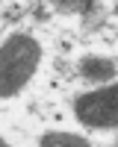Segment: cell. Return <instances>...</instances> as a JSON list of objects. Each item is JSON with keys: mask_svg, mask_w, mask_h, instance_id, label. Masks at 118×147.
Masks as SVG:
<instances>
[{"mask_svg": "<svg viewBox=\"0 0 118 147\" xmlns=\"http://www.w3.org/2000/svg\"><path fill=\"white\" fill-rule=\"evenodd\" d=\"M41 62V44L33 35H9L0 44V97H15Z\"/></svg>", "mask_w": 118, "mask_h": 147, "instance_id": "cell-1", "label": "cell"}, {"mask_svg": "<svg viewBox=\"0 0 118 147\" xmlns=\"http://www.w3.org/2000/svg\"><path fill=\"white\" fill-rule=\"evenodd\" d=\"M74 112L80 118V124H86L92 129L118 127V82L80 94L74 100Z\"/></svg>", "mask_w": 118, "mask_h": 147, "instance_id": "cell-2", "label": "cell"}, {"mask_svg": "<svg viewBox=\"0 0 118 147\" xmlns=\"http://www.w3.org/2000/svg\"><path fill=\"white\" fill-rule=\"evenodd\" d=\"M118 74V65L106 56H83L80 59V77L89 82H106Z\"/></svg>", "mask_w": 118, "mask_h": 147, "instance_id": "cell-3", "label": "cell"}, {"mask_svg": "<svg viewBox=\"0 0 118 147\" xmlns=\"http://www.w3.org/2000/svg\"><path fill=\"white\" fill-rule=\"evenodd\" d=\"M39 147H92V144L74 132H47V136H41Z\"/></svg>", "mask_w": 118, "mask_h": 147, "instance_id": "cell-4", "label": "cell"}, {"mask_svg": "<svg viewBox=\"0 0 118 147\" xmlns=\"http://www.w3.org/2000/svg\"><path fill=\"white\" fill-rule=\"evenodd\" d=\"M59 9H65V12H71V9H74V12H86L92 3H89V0H86V3H56Z\"/></svg>", "mask_w": 118, "mask_h": 147, "instance_id": "cell-5", "label": "cell"}, {"mask_svg": "<svg viewBox=\"0 0 118 147\" xmlns=\"http://www.w3.org/2000/svg\"><path fill=\"white\" fill-rule=\"evenodd\" d=\"M0 147H9V144H6V141H3V138H0Z\"/></svg>", "mask_w": 118, "mask_h": 147, "instance_id": "cell-6", "label": "cell"}]
</instances>
